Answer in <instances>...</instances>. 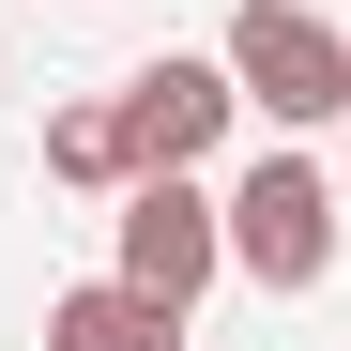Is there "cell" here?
<instances>
[{
	"label": "cell",
	"instance_id": "6da1fadb",
	"mask_svg": "<svg viewBox=\"0 0 351 351\" xmlns=\"http://www.w3.org/2000/svg\"><path fill=\"white\" fill-rule=\"evenodd\" d=\"M336 199H351L336 168H321L306 138H275L245 184H229V275H260L275 306H290V290H321V275H336V245H351V214H336Z\"/></svg>",
	"mask_w": 351,
	"mask_h": 351
},
{
	"label": "cell",
	"instance_id": "7a4b0ae2",
	"mask_svg": "<svg viewBox=\"0 0 351 351\" xmlns=\"http://www.w3.org/2000/svg\"><path fill=\"white\" fill-rule=\"evenodd\" d=\"M214 62L245 77V107H260L275 138H336L351 123V31L321 16V0H245Z\"/></svg>",
	"mask_w": 351,
	"mask_h": 351
},
{
	"label": "cell",
	"instance_id": "3957f363",
	"mask_svg": "<svg viewBox=\"0 0 351 351\" xmlns=\"http://www.w3.org/2000/svg\"><path fill=\"white\" fill-rule=\"evenodd\" d=\"M107 229H123V260H107V275H138V290H168V306H199V290L229 275V199L199 184V168H138Z\"/></svg>",
	"mask_w": 351,
	"mask_h": 351
},
{
	"label": "cell",
	"instance_id": "277c9868",
	"mask_svg": "<svg viewBox=\"0 0 351 351\" xmlns=\"http://www.w3.org/2000/svg\"><path fill=\"white\" fill-rule=\"evenodd\" d=\"M229 123H245V77L199 62V46H153V62L123 77V138H138V168H199Z\"/></svg>",
	"mask_w": 351,
	"mask_h": 351
},
{
	"label": "cell",
	"instance_id": "5b68a950",
	"mask_svg": "<svg viewBox=\"0 0 351 351\" xmlns=\"http://www.w3.org/2000/svg\"><path fill=\"white\" fill-rule=\"evenodd\" d=\"M46 351H184V306L138 275H77V290H46Z\"/></svg>",
	"mask_w": 351,
	"mask_h": 351
},
{
	"label": "cell",
	"instance_id": "8992f818",
	"mask_svg": "<svg viewBox=\"0 0 351 351\" xmlns=\"http://www.w3.org/2000/svg\"><path fill=\"white\" fill-rule=\"evenodd\" d=\"M46 184H77V199H123V184H138L123 92H77V107H46Z\"/></svg>",
	"mask_w": 351,
	"mask_h": 351
},
{
	"label": "cell",
	"instance_id": "52a82bcc",
	"mask_svg": "<svg viewBox=\"0 0 351 351\" xmlns=\"http://www.w3.org/2000/svg\"><path fill=\"white\" fill-rule=\"evenodd\" d=\"M336 138H351V123H336Z\"/></svg>",
	"mask_w": 351,
	"mask_h": 351
}]
</instances>
